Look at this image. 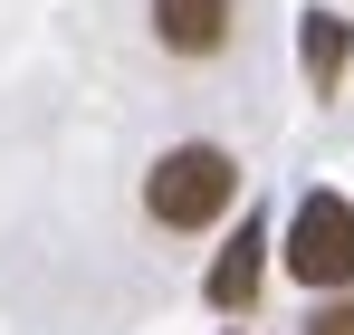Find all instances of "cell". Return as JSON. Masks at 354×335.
<instances>
[{
    "mask_svg": "<svg viewBox=\"0 0 354 335\" xmlns=\"http://www.w3.org/2000/svg\"><path fill=\"white\" fill-rule=\"evenodd\" d=\"M230 192H239V163L221 144H173V154L153 163V182H144V211L163 230H201V221L230 211Z\"/></svg>",
    "mask_w": 354,
    "mask_h": 335,
    "instance_id": "6da1fadb",
    "label": "cell"
},
{
    "mask_svg": "<svg viewBox=\"0 0 354 335\" xmlns=\"http://www.w3.org/2000/svg\"><path fill=\"white\" fill-rule=\"evenodd\" d=\"M288 278L306 287H354V201L345 192H306L288 221Z\"/></svg>",
    "mask_w": 354,
    "mask_h": 335,
    "instance_id": "7a4b0ae2",
    "label": "cell"
},
{
    "mask_svg": "<svg viewBox=\"0 0 354 335\" xmlns=\"http://www.w3.org/2000/svg\"><path fill=\"white\" fill-rule=\"evenodd\" d=\"M153 39L173 57H221L230 48V0H153Z\"/></svg>",
    "mask_w": 354,
    "mask_h": 335,
    "instance_id": "3957f363",
    "label": "cell"
},
{
    "mask_svg": "<svg viewBox=\"0 0 354 335\" xmlns=\"http://www.w3.org/2000/svg\"><path fill=\"white\" fill-rule=\"evenodd\" d=\"M259 269H268V230L259 221H239L230 230V249H221V269H211V307H249V297H259Z\"/></svg>",
    "mask_w": 354,
    "mask_h": 335,
    "instance_id": "277c9868",
    "label": "cell"
},
{
    "mask_svg": "<svg viewBox=\"0 0 354 335\" xmlns=\"http://www.w3.org/2000/svg\"><path fill=\"white\" fill-rule=\"evenodd\" d=\"M345 57H354V19H335V10H306V87H316V96L345 77Z\"/></svg>",
    "mask_w": 354,
    "mask_h": 335,
    "instance_id": "5b68a950",
    "label": "cell"
},
{
    "mask_svg": "<svg viewBox=\"0 0 354 335\" xmlns=\"http://www.w3.org/2000/svg\"><path fill=\"white\" fill-rule=\"evenodd\" d=\"M306 335H354V307H316V316H306Z\"/></svg>",
    "mask_w": 354,
    "mask_h": 335,
    "instance_id": "8992f818",
    "label": "cell"
}]
</instances>
